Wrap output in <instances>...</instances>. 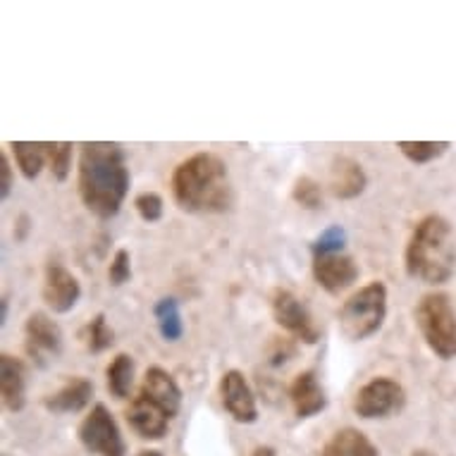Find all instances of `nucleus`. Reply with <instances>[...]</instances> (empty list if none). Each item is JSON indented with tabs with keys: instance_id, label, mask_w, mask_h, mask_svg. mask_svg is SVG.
Instances as JSON below:
<instances>
[{
	"instance_id": "11",
	"label": "nucleus",
	"mask_w": 456,
	"mask_h": 456,
	"mask_svg": "<svg viewBox=\"0 0 456 456\" xmlns=\"http://www.w3.org/2000/svg\"><path fill=\"white\" fill-rule=\"evenodd\" d=\"M314 277L328 294H339L356 282L359 265L346 254L314 256Z\"/></svg>"
},
{
	"instance_id": "12",
	"label": "nucleus",
	"mask_w": 456,
	"mask_h": 456,
	"mask_svg": "<svg viewBox=\"0 0 456 456\" xmlns=\"http://www.w3.org/2000/svg\"><path fill=\"white\" fill-rule=\"evenodd\" d=\"M220 396H223V406L227 413L232 416L237 423H256L258 420V406H256V396L248 387L247 378L240 370H227L220 380Z\"/></svg>"
},
{
	"instance_id": "21",
	"label": "nucleus",
	"mask_w": 456,
	"mask_h": 456,
	"mask_svg": "<svg viewBox=\"0 0 456 456\" xmlns=\"http://www.w3.org/2000/svg\"><path fill=\"white\" fill-rule=\"evenodd\" d=\"M10 149L15 153V160L20 165V170L27 180H37L41 170H44V163L48 160L45 158V143H34V142H12Z\"/></svg>"
},
{
	"instance_id": "25",
	"label": "nucleus",
	"mask_w": 456,
	"mask_h": 456,
	"mask_svg": "<svg viewBox=\"0 0 456 456\" xmlns=\"http://www.w3.org/2000/svg\"><path fill=\"white\" fill-rule=\"evenodd\" d=\"M45 158L51 165L53 177L58 182H65L69 175V165H72V143L55 142L45 143Z\"/></svg>"
},
{
	"instance_id": "3",
	"label": "nucleus",
	"mask_w": 456,
	"mask_h": 456,
	"mask_svg": "<svg viewBox=\"0 0 456 456\" xmlns=\"http://www.w3.org/2000/svg\"><path fill=\"white\" fill-rule=\"evenodd\" d=\"M456 270L452 224L442 216H426L406 244V273L426 284H444Z\"/></svg>"
},
{
	"instance_id": "8",
	"label": "nucleus",
	"mask_w": 456,
	"mask_h": 456,
	"mask_svg": "<svg viewBox=\"0 0 456 456\" xmlns=\"http://www.w3.org/2000/svg\"><path fill=\"white\" fill-rule=\"evenodd\" d=\"M270 306H273V315H275L280 328H284L289 335L306 342V345L318 342L321 332L315 328L314 315L308 314V308L289 289H275L270 297Z\"/></svg>"
},
{
	"instance_id": "17",
	"label": "nucleus",
	"mask_w": 456,
	"mask_h": 456,
	"mask_svg": "<svg viewBox=\"0 0 456 456\" xmlns=\"http://www.w3.org/2000/svg\"><path fill=\"white\" fill-rule=\"evenodd\" d=\"M289 399H292L294 411L299 419H311L315 413H321L325 406H328V396H325V389L318 382L314 370H306V373L297 375V380L292 382L289 387Z\"/></svg>"
},
{
	"instance_id": "29",
	"label": "nucleus",
	"mask_w": 456,
	"mask_h": 456,
	"mask_svg": "<svg viewBox=\"0 0 456 456\" xmlns=\"http://www.w3.org/2000/svg\"><path fill=\"white\" fill-rule=\"evenodd\" d=\"M108 280H110L112 287H122L132 280V256L129 251L120 248L115 258L110 263V270H108Z\"/></svg>"
},
{
	"instance_id": "1",
	"label": "nucleus",
	"mask_w": 456,
	"mask_h": 456,
	"mask_svg": "<svg viewBox=\"0 0 456 456\" xmlns=\"http://www.w3.org/2000/svg\"><path fill=\"white\" fill-rule=\"evenodd\" d=\"M129 191V170L118 143H82L79 196L94 216L115 217Z\"/></svg>"
},
{
	"instance_id": "18",
	"label": "nucleus",
	"mask_w": 456,
	"mask_h": 456,
	"mask_svg": "<svg viewBox=\"0 0 456 456\" xmlns=\"http://www.w3.org/2000/svg\"><path fill=\"white\" fill-rule=\"evenodd\" d=\"M91 395H94V385L86 378H72L55 395L45 396L44 406L53 413H75L89 404Z\"/></svg>"
},
{
	"instance_id": "23",
	"label": "nucleus",
	"mask_w": 456,
	"mask_h": 456,
	"mask_svg": "<svg viewBox=\"0 0 456 456\" xmlns=\"http://www.w3.org/2000/svg\"><path fill=\"white\" fill-rule=\"evenodd\" d=\"M84 345H86V349L94 354L105 352V349H110V346L115 345V332L108 328L103 314H98L96 318L84 328Z\"/></svg>"
},
{
	"instance_id": "24",
	"label": "nucleus",
	"mask_w": 456,
	"mask_h": 456,
	"mask_svg": "<svg viewBox=\"0 0 456 456\" xmlns=\"http://www.w3.org/2000/svg\"><path fill=\"white\" fill-rule=\"evenodd\" d=\"M396 146L404 153V158H409L416 165L430 163L449 149L447 142H399Z\"/></svg>"
},
{
	"instance_id": "16",
	"label": "nucleus",
	"mask_w": 456,
	"mask_h": 456,
	"mask_svg": "<svg viewBox=\"0 0 456 456\" xmlns=\"http://www.w3.org/2000/svg\"><path fill=\"white\" fill-rule=\"evenodd\" d=\"M368 177L363 173L361 163H356L354 158L339 156L332 160L330 167V191L337 199H356L366 191Z\"/></svg>"
},
{
	"instance_id": "31",
	"label": "nucleus",
	"mask_w": 456,
	"mask_h": 456,
	"mask_svg": "<svg viewBox=\"0 0 456 456\" xmlns=\"http://www.w3.org/2000/svg\"><path fill=\"white\" fill-rule=\"evenodd\" d=\"M12 191V167L5 153H0V199H8Z\"/></svg>"
},
{
	"instance_id": "2",
	"label": "nucleus",
	"mask_w": 456,
	"mask_h": 456,
	"mask_svg": "<svg viewBox=\"0 0 456 456\" xmlns=\"http://www.w3.org/2000/svg\"><path fill=\"white\" fill-rule=\"evenodd\" d=\"M173 194L187 213H224L234 203L227 165L213 153H196L177 165Z\"/></svg>"
},
{
	"instance_id": "20",
	"label": "nucleus",
	"mask_w": 456,
	"mask_h": 456,
	"mask_svg": "<svg viewBox=\"0 0 456 456\" xmlns=\"http://www.w3.org/2000/svg\"><path fill=\"white\" fill-rule=\"evenodd\" d=\"M108 389L115 399H125L134 385V359L129 354H118L108 366Z\"/></svg>"
},
{
	"instance_id": "7",
	"label": "nucleus",
	"mask_w": 456,
	"mask_h": 456,
	"mask_svg": "<svg viewBox=\"0 0 456 456\" xmlns=\"http://www.w3.org/2000/svg\"><path fill=\"white\" fill-rule=\"evenodd\" d=\"M404 404V387L389 378H375L366 382L354 396V411L359 413L361 419H387L392 413L402 411Z\"/></svg>"
},
{
	"instance_id": "6",
	"label": "nucleus",
	"mask_w": 456,
	"mask_h": 456,
	"mask_svg": "<svg viewBox=\"0 0 456 456\" xmlns=\"http://www.w3.org/2000/svg\"><path fill=\"white\" fill-rule=\"evenodd\" d=\"M79 440L91 454L98 456H127L120 428L103 404H96L79 426Z\"/></svg>"
},
{
	"instance_id": "5",
	"label": "nucleus",
	"mask_w": 456,
	"mask_h": 456,
	"mask_svg": "<svg viewBox=\"0 0 456 456\" xmlns=\"http://www.w3.org/2000/svg\"><path fill=\"white\" fill-rule=\"evenodd\" d=\"M416 325L440 359L456 356V314L447 294H426L416 306Z\"/></svg>"
},
{
	"instance_id": "33",
	"label": "nucleus",
	"mask_w": 456,
	"mask_h": 456,
	"mask_svg": "<svg viewBox=\"0 0 456 456\" xmlns=\"http://www.w3.org/2000/svg\"><path fill=\"white\" fill-rule=\"evenodd\" d=\"M5 318H8V297H3L0 301V322H5Z\"/></svg>"
},
{
	"instance_id": "15",
	"label": "nucleus",
	"mask_w": 456,
	"mask_h": 456,
	"mask_svg": "<svg viewBox=\"0 0 456 456\" xmlns=\"http://www.w3.org/2000/svg\"><path fill=\"white\" fill-rule=\"evenodd\" d=\"M127 420L129 426H132V430H134L139 437H143V440H160V437L167 433V423H170L167 413H165L163 409H158V406L153 404L151 399H146L142 392H139V396L129 404Z\"/></svg>"
},
{
	"instance_id": "34",
	"label": "nucleus",
	"mask_w": 456,
	"mask_h": 456,
	"mask_svg": "<svg viewBox=\"0 0 456 456\" xmlns=\"http://www.w3.org/2000/svg\"><path fill=\"white\" fill-rule=\"evenodd\" d=\"M251 456H275V449H273V447H258Z\"/></svg>"
},
{
	"instance_id": "30",
	"label": "nucleus",
	"mask_w": 456,
	"mask_h": 456,
	"mask_svg": "<svg viewBox=\"0 0 456 456\" xmlns=\"http://www.w3.org/2000/svg\"><path fill=\"white\" fill-rule=\"evenodd\" d=\"M294 356V345L289 339H280V337H273V345L268 349L270 366H282Z\"/></svg>"
},
{
	"instance_id": "36",
	"label": "nucleus",
	"mask_w": 456,
	"mask_h": 456,
	"mask_svg": "<svg viewBox=\"0 0 456 456\" xmlns=\"http://www.w3.org/2000/svg\"><path fill=\"white\" fill-rule=\"evenodd\" d=\"M413 456H435V454H430V452H413Z\"/></svg>"
},
{
	"instance_id": "4",
	"label": "nucleus",
	"mask_w": 456,
	"mask_h": 456,
	"mask_svg": "<svg viewBox=\"0 0 456 456\" xmlns=\"http://www.w3.org/2000/svg\"><path fill=\"white\" fill-rule=\"evenodd\" d=\"M385 315H387V287L382 282H370L345 301L339 311V325L346 339L361 342L382 328Z\"/></svg>"
},
{
	"instance_id": "19",
	"label": "nucleus",
	"mask_w": 456,
	"mask_h": 456,
	"mask_svg": "<svg viewBox=\"0 0 456 456\" xmlns=\"http://www.w3.org/2000/svg\"><path fill=\"white\" fill-rule=\"evenodd\" d=\"M321 456H380L378 449L366 435L354 428H345L328 440V444L322 447Z\"/></svg>"
},
{
	"instance_id": "32",
	"label": "nucleus",
	"mask_w": 456,
	"mask_h": 456,
	"mask_svg": "<svg viewBox=\"0 0 456 456\" xmlns=\"http://www.w3.org/2000/svg\"><path fill=\"white\" fill-rule=\"evenodd\" d=\"M27 230H29V217L22 216V217H20V232L15 234L17 240H24V234H27Z\"/></svg>"
},
{
	"instance_id": "14",
	"label": "nucleus",
	"mask_w": 456,
	"mask_h": 456,
	"mask_svg": "<svg viewBox=\"0 0 456 456\" xmlns=\"http://www.w3.org/2000/svg\"><path fill=\"white\" fill-rule=\"evenodd\" d=\"M0 396L8 411H22L27 404V368L20 359L0 356Z\"/></svg>"
},
{
	"instance_id": "22",
	"label": "nucleus",
	"mask_w": 456,
	"mask_h": 456,
	"mask_svg": "<svg viewBox=\"0 0 456 456\" xmlns=\"http://www.w3.org/2000/svg\"><path fill=\"white\" fill-rule=\"evenodd\" d=\"M153 315H156L158 321V330H160V335L167 342H177L184 332V325H182V315H180V304L173 297H165L156 304L153 308Z\"/></svg>"
},
{
	"instance_id": "27",
	"label": "nucleus",
	"mask_w": 456,
	"mask_h": 456,
	"mask_svg": "<svg viewBox=\"0 0 456 456\" xmlns=\"http://www.w3.org/2000/svg\"><path fill=\"white\" fill-rule=\"evenodd\" d=\"M346 244V232L339 224H332L325 232L314 241V256H328V254H342Z\"/></svg>"
},
{
	"instance_id": "35",
	"label": "nucleus",
	"mask_w": 456,
	"mask_h": 456,
	"mask_svg": "<svg viewBox=\"0 0 456 456\" xmlns=\"http://www.w3.org/2000/svg\"><path fill=\"white\" fill-rule=\"evenodd\" d=\"M136 456H163V454H160V452H139Z\"/></svg>"
},
{
	"instance_id": "26",
	"label": "nucleus",
	"mask_w": 456,
	"mask_h": 456,
	"mask_svg": "<svg viewBox=\"0 0 456 456\" xmlns=\"http://www.w3.org/2000/svg\"><path fill=\"white\" fill-rule=\"evenodd\" d=\"M294 201L308 210H318L322 206V189L314 177H299L292 189Z\"/></svg>"
},
{
	"instance_id": "9",
	"label": "nucleus",
	"mask_w": 456,
	"mask_h": 456,
	"mask_svg": "<svg viewBox=\"0 0 456 456\" xmlns=\"http://www.w3.org/2000/svg\"><path fill=\"white\" fill-rule=\"evenodd\" d=\"M27 335V352L38 366H45L48 361H55L62 352V332L45 314H31L24 325Z\"/></svg>"
},
{
	"instance_id": "10",
	"label": "nucleus",
	"mask_w": 456,
	"mask_h": 456,
	"mask_svg": "<svg viewBox=\"0 0 456 456\" xmlns=\"http://www.w3.org/2000/svg\"><path fill=\"white\" fill-rule=\"evenodd\" d=\"M82 297V284L68 268L61 263H48L45 265L44 280V301L55 311V314H68L77 306Z\"/></svg>"
},
{
	"instance_id": "28",
	"label": "nucleus",
	"mask_w": 456,
	"mask_h": 456,
	"mask_svg": "<svg viewBox=\"0 0 456 456\" xmlns=\"http://www.w3.org/2000/svg\"><path fill=\"white\" fill-rule=\"evenodd\" d=\"M136 213L142 216V220L146 223H158L163 217V199L153 191H143V194L136 196Z\"/></svg>"
},
{
	"instance_id": "13",
	"label": "nucleus",
	"mask_w": 456,
	"mask_h": 456,
	"mask_svg": "<svg viewBox=\"0 0 456 456\" xmlns=\"http://www.w3.org/2000/svg\"><path fill=\"white\" fill-rule=\"evenodd\" d=\"M142 395L151 399L158 409H163L167 413V419H175L180 413L182 406V389L175 382V378L165 368L151 366L143 375Z\"/></svg>"
}]
</instances>
